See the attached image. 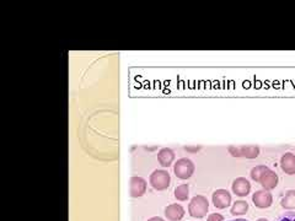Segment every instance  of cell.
<instances>
[{
  "instance_id": "obj_1",
  "label": "cell",
  "mask_w": 295,
  "mask_h": 221,
  "mask_svg": "<svg viewBox=\"0 0 295 221\" xmlns=\"http://www.w3.org/2000/svg\"><path fill=\"white\" fill-rule=\"evenodd\" d=\"M209 202L206 197L203 195H196L191 199L190 205H188V213L192 218L200 219L204 218L208 213Z\"/></svg>"
},
{
  "instance_id": "obj_2",
  "label": "cell",
  "mask_w": 295,
  "mask_h": 221,
  "mask_svg": "<svg viewBox=\"0 0 295 221\" xmlns=\"http://www.w3.org/2000/svg\"><path fill=\"white\" fill-rule=\"evenodd\" d=\"M151 187L156 190H165L171 184V176L165 170H155L149 178Z\"/></svg>"
},
{
  "instance_id": "obj_3",
  "label": "cell",
  "mask_w": 295,
  "mask_h": 221,
  "mask_svg": "<svg viewBox=\"0 0 295 221\" xmlns=\"http://www.w3.org/2000/svg\"><path fill=\"white\" fill-rule=\"evenodd\" d=\"M174 172L177 178L188 179L195 172V163L187 158H180L174 166Z\"/></svg>"
},
{
  "instance_id": "obj_4",
  "label": "cell",
  "mask_w": 295,
  "mask_h": 221,
  "mask_svg": "<svg viewBox=\"0 0 295 221\" xmlns=\"http://www.w3.org/2000/svg\"><path fill=\"white\" fill-rule=\"evenodd\" d=\"M229 153L234 158H256L260 155V147L255 145L248 146H229Z\"/></svg>"
},
{
  "instance_id": "obj_5",
  "label": "cell",
  "mask_w": 295,
  "mask_h": 221,
  "mask_svg": "<svg viewBox=\"0 0 295 221\" xmlns=\"http://www.w3.org/2000/svg\"><path fill=\"white\" fill-rule=\"evenodd\" d=\"M252 202L257 208L260 209H266L269 208L273 203V195L269 190L261 189L255 192V194L252 195Z\"/></svg>"
},
{
  "instance_id": "obj_6",
  "label": "cell",
  "mask_w": 295,
  "mask_h": 221,
  "mask_svg": "<svg viewBox=\"0 0 295 221\" xmlns=\"http://www.w3.org/2000/svg\"><path fill=\"white\" fill-rule=\"evenodd\" d=\"M212 200L215 208L225 209L231 204V194L227 189H216L212 195Z\"/></svg>"
},
{
  "instance_id": "obj_7",
  "label": "cell",
  "mask_w": 295,
  "mask_h": 221,
  "mask_svg": "<svg viewBox=\"0 0 295 221\" xmlns=\"http://www.w3.org/2000/svg\"><path fill=\"white\" fill-rule=\"evenodd\" d=\"M232 192L239 197H246L251 192V184L245 177H237L231 186Z\"/></svg>"
},
{
  "instance_id": "obj_8",
  "label": "cell",
  "mask_w": 295,
  "mask_h": 221,
  "mask_svg": "<svg viewBox=\"0 0 295 221\" xmlns=\"http://www.w3.org/2000/svg\"><path fill=\"white\" fill-rule=\"evenodd\" d=\"M147 192V181L142 177L131 178V195L133 198H139Z\"/></svg>"
},
{
  "instance_id": "obj_9",
  "label": "cell",
  "mask_w": 295,
  "mask_h": 221,
  "mask_svg": "<svg viewBox=\"0 0 295 221\" xmlns=\"http://www.w3.org/2000/svg\"><path fill=\"white\" fill-rule=\"evenodd\" d=\"M260 183H261V186L266 190H272L278 186V176H277L276 172H273L272 170H268V171L262 176Z\"/></svg>"
},
{
  "instance_id": "obj_10",
  "label": "cell",
  "mask_w": 295,
  "mask_h": 221,
  "mask_svg": "<svg viewBox=\"0 0 295 221\" xmlns=\"http://www.w3.org/2000/svg\"><path fill=\"white\" fill-rule=\"evenodd\" d=\"M165 215L167 220L180 221L184 216V209L180 204H171L165 209Z\"/></svg>"
},
{
  "instance_id": "obj_11",
  "label": "cell",
  "mask_w": 295,
  "mask_h": 221,
  "mask_svg": "<svg viewBox=\"0 0 295 221\" xmlns=\"http://www.w3.org/2000/svg\"><path fill=\"white\" fill-rule=\"evenodd\" d=\"M280 167L287 174H295V155L292 153H287L280 158Z\"/></svg>"
},
{
  "instance_id": "obj_12",
  "label": "cell",
  "mask_w": 295,
  "mask_h": 221,
  "mask_svg": "<svg viewBox=\"0 0 295 221\" xmlns=\"http://www.w3.org/2000/svg\"><path fill=\"white\" fill-rule=\"evenodd\" d=\"M175 160V153L169 147H163L158 154V161L163 167H169Z\"/></svg>"
},
{
  "instance_id": "obj_13",
  "label": "cell",
  "mask_w": 295,
  "mask_h": 221,
  "mask_svg": "<svg viewBox=\"0 0 295 221\" xmlns=\"http://www.w3.org/2000/svg\"><path fill=\"white\" fill-rule=\"evenodd\" d=\"M280 205L287 210H293L295 209V190H288L282 198Z\"/></svg>"
},
{
  "instance_id": "obj_14",
  "label": "cell",
  "mask_w": 295,
  "mask_h": 221,
  "mask_svg": "<svg viewBox=\"0 0 295 221\" xmlns=\"http://www.w3.org/2000/svg\"><path fill=\"white\" fill-rule=\"evenodd\" d=\"M248 210V203L246 200H237L234 203V205L231 208V215H245Z\"/></svg>"
},
{
  "instance_id": "obj_15",
  "label": "cell",
  "mask_w": 295,
  "mask_h": 221,
  "mask_svg": "<svg viewBox=\"0 0 295 221\" xmlns=\"http://www.w3.org/2000/svg\"><path fill=\"white\" fill-rule=\"evenodd\" d=\"M188 195H190V188H188L187 184H181L179 187L175 189V198L180 202H184V200L188 199Z\"/></svg>"
},
{
  "instance_id": "obj_16",
  "label": "cell",
  "mask_w": 295,
  "mask_h": 221,
  "mask_svg": "<svg viewBox=\"0 0 295 221\" xmlns=\"http://www.w3.org/2000/svg\"><path fill=\"white\" fill-rule=\"evenodd\" d=\"M268 170L269 169L267 167V166H263V165L256 166V167H253V169L251 170V178L256 182H260L261 181L262 176H263V174H266Z\"/></svg>"
},
{
  "instance_id": "obj_17",
  "label": "cell",
  "mask_w": 295,
  "mask_h": 221,
  "mask_svg": "<svg viewBox=\"0 0 295 221\" xmlns=\"http://www.w3.org/2000/svg\"><path fill=\"white\" fill-rule=\"evenodd\" d=\"M278 221H295V213L289 211V213H285L284 215H282Z\"/></svg>"
},
{
  "instance_id": "obj_18",
  "label": "cell",
  "mask_w": 295,
  "mask_h": 221,
  "mask_svg": "<svg viewBox=\"0 0 295 221\" xmlns=\"http://www.w3.org/2000/svg\"><path fill=\"white\" fill-rule=\"evenodd\" d=\"M207 221H224V216L221 215V214H211V215L208 216V219H207Z\"/></svg>"
},
{
  "instance_id": "obj_19",
  "label": "cell",
  "mask_w": 295,
  "mask_h": 221,
  "mask_svg": "<svg viewBox=\"0 0 295 221\" xmlns=\"http://www.w3.org/2000/svg\"><path fill=\"white\" fill-rule=\"evenodd\" d=\"M184 149L187 151H191V153H197V151L200 149V146H186Z\"/></svg>"
},
{
  "instance_id": "obj_20",
  "label": "cell",
  "mask_w": 295,
  "mask_h": 221,
  "mask_svg": "<svg viewBox=\"0 0 295 221\" xmlns=\"http://www.w3.org/2000/svg\"><path fill=\"white\" fill-rule=\"evenodd\" d=\"M148 221H164V219L158 218V216H155V218H151V219H149V220H148Z\"/></svg>"
},
{
  "instance_id": "obj_21",
  "label": "cell",
  "mask_w": 295,
  "mask_h": 221,
  "mask_svg": "<svg viewBox=\"0 0 295 221\" xmlns=\"http://www.w3.org/2000/svg\"><path fill=\"white\" fill-rule=\"evenodd\" d=\"M230 221H247L245 219H236V220H230Z\"/></svg>"
},
{
  "instance_id": "obj_22",
  "label": "cell",
  "mask_w": 295,
  "mask_h": 221,
  "mask_svg": "<svg viewBox=\"0 0 295 221\" xmlns=\"http://www.w3.org/2000/svg\"><path fill=\"white\" fill-rule=\"evenodd\" d=\"M257 221H268V220H267V219H263V218H261V219H258V220H257Z\"/></svg>"
}]
</instances>
